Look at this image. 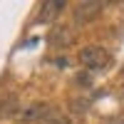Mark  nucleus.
Returning a JSON list of instances; mask_svg holds the SVG:
<instances>
[{"mask_svg": "<svg viewBox=\"0 0 124 124\" xmlns=\"http://www.w3.org/2000/svg\"><path fill=\"white\" fill-rule=\"evenodd\" d=\"M79 62H82V67H87V70H104L109 65V52L104 47H99V45H87V47H82L79 50Z\"/></svg>", "mask_w": 124, "mask_h": 124, "instance_id": "f257e3e1", "label": "nucleus"}, {"mask_svg": "<svg viewBox=\"0 0 124 124\" xmlns=\"http://www.w3.org/2000/svg\"><path fill=\"white\" fill-rule=\"evenodd\" d=\"M65 0H47V3H42L40 5V15H37V20L40 23H50V20H55L62 10H65Z\"/></svg>", "mask_w": 124, "mask_h": 124, "instance_id": "f03ea898", "label": "nucleus"}, {"mask_svg": "<svg viewBox=\"0 0 124 124\" xmlns=\"http://www.w3.org/2000/svg\"><path fill=\"white\" fill-rule=\"evenodd\" d=\"M50 112V104H45V102H35V104H30V107H25V109H20V114H17V119L20 122H40L45 114Z\"/></svg>", "mask_w": 124, "mask_h": 124, "instance_id": "7ed1b4c3", "label": "nucleus"}, {"mask_svg": "<svg viewBox=\"0 0 124 124\" xmlns=\"http://www.w3.org/2000/svg\"><path fill=\"white\" fill-rule=\"evenodd\" d=\"M102 13V3H79L75 8V20L77 23H85V20H92Z\"/></svg>", "mask_w": 124, "mask_h": 124, "instance_id": "20e7f679", "label": "nucleus"}, {"mask_svg": "<svg viewBox=\"0 0 124 124\" xmlns=\"http://www.w3.org/2000/svg\"><path fill=\"white\" fill-rule=\"evenodd\" d=\"M50 42L57 45V47H67V45L72 42V32H70L65 25H57L52 32H50Z\"/></svg>", "mask_w": 124, "mask_h": 124, "instance_id": "39448f33", "label": "nucleus"}, {"mask_svg": "<svg viewBox=\"0 0 124 124\" xmlns=\"http://www.w3.org/2000/svg\"><path fill=\"white\" fill-rule=\"evenodd\" d=\"M40 124H70V117L62 114V112H57V109H50L47 114L40 119Z\"/></svg>", "mask_w": 124, "mask_h": 124, "instance_id": "423d86ee", "label": "nucleus"}, {"mask_svg": "<svg viewBox=\"0 0 124 124\" xmlns=\"http://www.w3.org/2000/svg\"><path fill=\"white\" fill-rule=\"evenodd\" d=\"M13 114H20L17 99H15V97H8V99L0 102V117H13Z\"/></svg>", "mask_w": 124, "mask_h": 124, "instance_id": "0eeeda50", "label": "nucleus"}]
</instances>
